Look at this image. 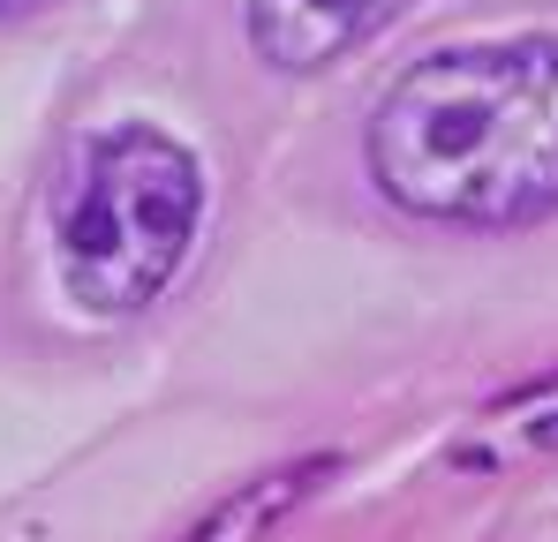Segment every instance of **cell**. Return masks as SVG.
I'll return each mask as SVG.
<instances>
[{
	"instance_id": "1",
	"label": "cell",
	"mask_w": 558,
	"mask_h": 542,
	"mask_svg": "<svg viewBox=\"0 0 558 542\" xmlns=\"http://www.w3.org/2000/svg\"><path fill=\"white\" fill-rule=\"evenodd\" d=\"M377 196L423 226L521 234L558 211V30L438 46L371 113Z\"/></svg>"
},
{
	"instance_id": "2",
	"label": "cell",
	"mask_w": 558,
	"mask_h": 542,
	"mask_svg": "<svg viewBox=\"0 0 558 542\" xmlns=\"http://www.w3.org/2000/svg\"><path fill=\"white\" fill-rule=\"evenodd\" d=\"M204 226V167L151 121L98 128L53 188V257L84 317H144Z\"/></svg>"
},
{
	"instance_id": "3",
	"label": "cell",
	"mask_w": 558,
	"mask_h": 542,
	"mask_svg": "<svg viewBox=\"0 0 558 542\" xmlns=\"http://www.w3.org/2000/svg\"><path fill=\"white\" fill-rule=\"evenodd\" d=\"M400 0H250V46L279 76H317L340 53L371 46Z\"/></svg>"
},
{
	"instance_id": "4",
	"label": "cell",
	"mask_w": 558,
	"mask_h": 542,
	"mask_svg": "<svg viewBox=\"0 0 558 542\" xmlns=\"http://www.w3.org/2000/svg\"><path fill=\"white\" fill-rule=\"evenodd\" d=\"M340 475V452H302V459H279L265 475H250V482H234L182 542H265L287 520V513H302L325 482Z\"/></svg>"
},
{
	"instance_id": "5",
	"label": "cell",
	"mask_w": 558,
	"mask_h": 542,
	"mask_svg": "<svg viewBox=\"0 0 558 542\" xmlns=\"http://www.w3.org/2000/svg\"><path fill=\"white\" fill-rule=\"evenodd\" d=\"M46 0H0V23H23V15H38Z\"/></svg>"
}]
</instances>
